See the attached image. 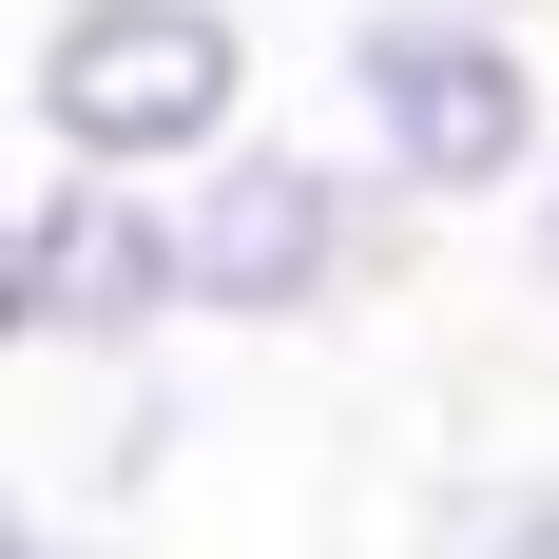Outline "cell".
Segmentation results:
<instances>
[{
	"label": "cell",
	"instance_id": "1",
	"mask_svg": "<svg viewBox=\"0 0 559 559\" xmlns=\"http://www.w3.org/2000/svg\"><path fill=\"white\" fill-rule=\"evenodd\" d=\"M174 213H193V329L213 347H329V329H367V309L425 271V231H444L347 116H251Z\"/></svg>",
	"mask_w": 559,
	"mask_h": 559
},
{
	"label": "cell",
	"instance_id": "2",
	"mask_svg": "<svg viewBox=\"0 0 559 559\" xmlns=\"http://www.w3.org/2000/svg\"><path fill=\"white\" fill-rule=\"evenodd\" d=\"M329 116L425 193V213H521L559 155V39L540 0H347L329 20Z\"/></svg>",
	"mask_w": 559,
	"mask_h": 559
},
{
	"label": "cell",
	"instance_id": "3",
	"mask_svg": "<svg viewBox=\"0 0 559 559\" xmlns=\"http://www.w3.org/2000/svg\"><path fill=\"white\" fill-rule=\"evenodd\" d=\"M251 116H271L251 0H39V20H20V155L193 193Z\"/></svg>",
	"mask_w": 559,
	"mask_h": 559
},
{
	"label": "cell",
	"instance_id": "4",
	"mask_svg": "<svg viewBox=\"0 0 559 559\" xmlns=\"http://www.w3.org/2000/svg\"><path fill=\"white\" fill-rule=\"evenodd\" d=\"M0 347H20V367H155V347H213L193 329V213H174L155 174L20 155V193H0Z\"/></svg>",
	"mask_w": 559,
	"mask_h": 559
},
{
	"label": "cell",
	"instance_id": "5",
	"mask_svg": "<svg viewBox=\"0 0 559 559\" xmlns=\"http://www.w3.org/2000/svg\"><path fill=\"white\" fill-rule=\"evenodd\" d=\"M78 386H97V444H78V483H58V502H97V521H135L174 483V463H193V367H78Z\"/></svg>",
	"mask_w": 559,
	"mask_h": 559
},
{
	"label": "cell",
	"instance_id": "6",
	"mask_svg": "<svg viewBox=\"0 0 559 559\" xmlns=\"http://www.w3.org/2000/svg\"><path fill=\"white\" fill-rule=\"evenodd\" d=\"M0 559H155V540H135V521H97V502H58V483H39V502H0Z\"/></svg>",
	"mask_w": 559,
	"mask_h": 559
},
{
	"label": "cell",
	"instance_id": "7",
	"mask_svg": "<svg viewBox=\"0 0 559 559\" xmlns=\"http://www.w3.org/2000/svg\"><path fill=\"white\" fill-rule=\"evenodd\" d=\"M502 231H521V289H540V309H559V155H540V193H521Z\"/></svg>",
	"mask_w": 559,
	"mask_h": 559
}]
</instances>
